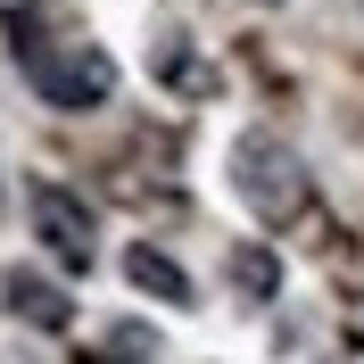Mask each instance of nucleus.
Listing matches in <instances>:
<instances>
[{"instance_id":"f257e3e1","label":"nucleus","mask_w":364,"mask_h":364,"mask_svg":"<svg viewBox=\"0 0 364 364\" xmlns=\"http://www.w3.org/2000/svg\"><path fill=\"white\" fill-rule=\"evenodd\" d=\"M9 50L25 58V83L42 91L50 108H67V116L100 108V100L116 91V58L100 42H42L33 25H9Z\"/></svg>"},{"instance_id":"f03ea898","label":"nucleus","mask_w":364,"mask_h":364,"mask_svg":"<svg viewBox=\"0 0 364 364\" xmlns=\"http://www.w3.org/2000/svg\"><path fill=\"white\" fill-rule=\"evenodd\" d=\"M232 191H240L265 224H282V215L306 207V166H298L273 133H240L232 141Z\"/></svg>"},{"instance_id":"7ed1b4c3","label":"nucleus","mask_w":364,"mask_h":364,"mask_svg":"<svg viewBox=\"0 0 364 364\" xmlns=\"http://www.w3.org/2000/svg\"><path fill=\"white\" fill-rule=\"evenodd\" d=\"M33 232L58 249V265H91V207L75 199V191L33 182Z\"/></svg>"},{"instance_id":"20e7f679","label":"nucleus","mask_w":364,"mask_h":364,"mask_svg":"<svg viewBox=\"0 0 364 364\" xmlns=\"http://www.w3.org/2000/svg\"><path fill=\"white\" fill-rule=\"evenodd\" d=\"M0 298H9V315H17V323H33V331H67V323H75L67 290H58L50 273H33V265H9Z\"/></svg>"},{"instance_id":"39448f33","label":"nucleus","mask_w":364,"mask_h":364,"mask_svg":"<svg viewBox=\"0 0 364 364\" xmlns=\"http://www.w3.org/2000/svg\"><path fill=\"white\" fill-rule=\"evenodd\" d=\"M124 282H133L141 298H166V306H191V273H182V265H174L166 249H149V240H141V249H124Z\"/></svg>"},{"instance_id":"423d86ee","label":"nucleus","mask_w":364,"mask_h":364,"mask_svg":"<svg viewBox=\"0 0 364 364\" xmlns=\"http://www.w3.org/2000/svg\"><path fill=\"white\" fill-rule=\"evenodd\" d=\"M232 273H240V290H249V298H265L273 282H282V273H273V257H265V249H240V257H232Z\"/></svg>"}]
</instances>
